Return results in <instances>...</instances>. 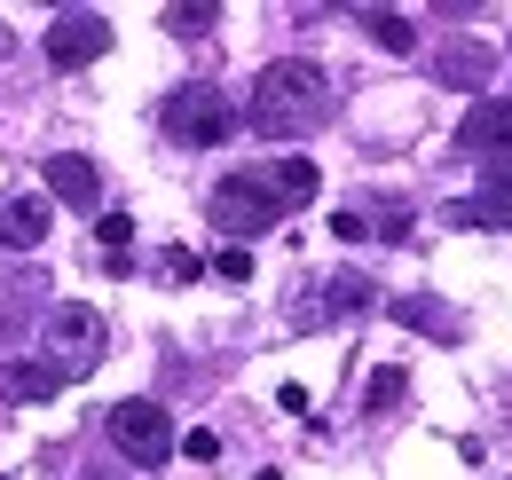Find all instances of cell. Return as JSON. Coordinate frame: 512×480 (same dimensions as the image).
Returning <instances> with one entry per match:
<instances>
[{
  "label": "cell",
  "instance_id": "1",
  "mask_svg": "<svg viewBox=\"0 0 512 480\" xmlns=\"http://www.w3.org/2000/svg\"><path fill=\"white\" fill-rule=\"evenodd\" d=\"M245 126H253L260 142H308L316 126H331V79H323V63L276 56V63L253 79Z\"/></svg>",
  "mask_w": 512,
  "mask_h": 480
},
{
  "label": "cell",
  "instance_id": "2",
  "mask_svg": "<svg viewBox=\"0 0 512 480\" xmlns=\"http://www.w3.org/2000/svg\"><path fill=\"white\" fill-rule=\"evenodd\" d=\"M158 119H166V134H174L182 150H221V142H229V126H237V103H229L221 87L190 79V87H174V95L158 103Z\"/></svg>",
  "mask_w": 512,
  "mask_h": 480
},
{
  "label": "cell",
  "instance_id": "3",
  "mask_svg": "<svg viewBox=\"0 0 512 480\" xmlns=\"http://www.w3.org/2000/svg\"><path fill=\"white\" fill-rule=\"evenodd\" d=\"M103 433H111V449H119L127 465H142V473H150V465H166V457L182 449L174 410H158V402H142V394H134V402H119V410L103 418Z\"/></svg>",
  "mask_w": 512,
  "mask_h": 480
},
{
  "label": "cell",
  "instance_id": "4",
  "mask_svg": "<svg viewBox=\"0 0 512 480\" xmlns=\"http://www.w3.org/2000/svg\"><path fill=\"white\" fill-rule=\"evenodd\" d=\"M205 213H213V229L221 237H268L276 221H284V205L268 197V181L260 174H229V181H213V197H205Z\"/></svg>",
  "mask_w": 512,
  "mask_h": 480
},
{
  "label": "cell",
  "instance_id": "5",
  "mask_svg": "<svg viewBox=\"0 0 512 480\" xmlns=\"http://www.w3.org/2000/svg\"><path fill=\"white\" fill-rule=\"evenodd\" d=\"M48 347H56V370H64V386L71 378H87L95 362H103V315L95 307H79V300H56L48 307Z\"/></svg>",
  "mask_w": 512,
  "mask_h": 480
},
{
  "label": "cell",
  "instance_id": "6",
  "mask_svg": "<svg viewBox=\"0 0 512 480\" xmlns=\"http://www.w3.org/2000/svg\"><path fill=\"white\" fill-rule=\"evenodd\" d=\"M103 48H111V16L103 8H64L48 24V40H40V56L56 63V71H79V63H95Z\"/></svg>",
  "mask_w": 512,
  "mask_h": 480
},
{
  "label": "cell",
  "instance_id": "7",
  "mask_svg": "<svg viewBox=\"0 0 512 480\" xmlns=\"http://www.w3.org/2000/svg\"><path fill=\"white\" fill-rule=\"evenodd\" d=\"M434 79L481 103V95H489V79H497V48H489V40H465V32H457V40H442V48H434Z\"/></svg>",
  "mask_w": 512,
  "mask_h": 480
},
{
  "label": "cell",
  "instance_id": "8",
  "mask_svg": "<svg viewBox=\"0 0 512 480\" xmlns=\"http://www.w3.org/2000/svg\"><path fill=\"white\" fill-rule=\"evenodd\" d=\"M457 150L481 158V166L512 158V95H481V103L465 111V126H457Z\"/></svg>",
  "mask_w": 512,
  "mask_h": 480
},
{
  "label": "cell",
  "instance_id": "9",
  "mask_svg": "<svg viewBox=\"0 0 512 480\" xmlns=\"http://www.w3.org/2000/svg\"><path fill=\"white\" fill-rule=\"evenodd\" d=\"M64 394V370L48 355H8L0 362V402H56Z\"/></svg>",
  "mask_w": 512,
  "mask_h": 480
},
{
  "label": "cell",
  "instance_id": "10",
  "mask_svg": "<svg viewBox=\"0 0 512 480\" xmlns=\"http://www.w3.org/2000/svg\"><path fill=\"white\" fill-rule=\"evenodd\" d=\"M40 174H48V197H64V205H103V174H95V158H79V150H56V158H40Z\"/></svg>",
  "mask_w": 512,
  "mask_h": 480
},
{
  "label": "cell",
  "instance_id": "11",
  "mask_svg": "<svg viewBox=\"0 0 512 480\" xmlns=\"http://www.w3.org/2000/svg\"><path fill=\"white\" fill-rule=\"evenodd\" d=\"M394 323H410V331H426V339H442V347L465 339V315L449 300H434V292H402V300H394Z\"/></svg>",
  "mask_w": 512,
  "mask_h": 480
},
{
  "label": "cell",
  "instance_id": "12",
  "mask_svg": "<svg viewBox=\"0 0 512 480\" xmlns=\"http://www.w3.org/2000/svg\"><path fill=\"white\" fill-rule=\"evenodd\" d=\"M48 244V197H0V252H40Z\"/></svg>",
  "mask_w": 512,
  "mask_h": 480
},
{
  "label": "cell",
  "instance_id": "13",
  "mask_svg": "<svg viewBox=\"0 0 512 480\" xmlns=\"http://www.w3.org/2000/svg\"><path fill=\"white\" fill-rule=\"evenodd\" d=\"M40 315V276H0V347H16Z\"/></svg>",
  "mask_w": 512,
  "mask_h": 480
},
{
  "label": "cell",
  "instance_id": "14",
  "mask_svg": "<svg viewBox=\"0 0 512 480\" xmlns=\"http://www.w3.org/2000/svg\"><path fill=\"white\" fill-rule=\"evenodd\" d=\"M260 181H268V197H276L284 213H300V205L316 197V166H308V158H276V166H268Z\"/></svg>",
  "mask_w": 512,
  "mask_h": 480
},
{
  "label": "cell",
  "instance_id": "15",
  "mask_svg": "<svg viewBox=\"0 0 512 480\" xmlns=\"http://www.w3.org/2000/svg\"><path fill=\"white\" fill-rule=\"evenodd\" d=\"M355 24H363L379 48H394V56H410V48H418V24H410L402 8H355Z\"/></svg>",
  "mask_w": 512,
  "mask_h": 480
},
{
  "label": "cell",
  "instance_id": "16",
  "mask_svg": "<svg viewBox=\"0 0 512 480\" xmlns=\"http://www.w3.org/2000/svg\"><path fill=\"white\" fill-rule=\"evenodd\" d=\"M473 205L489 213V229H505V221H512V158L481 166V197H473Z\"/></svg>",
  "mask_w": 512,
  "mask_h": 480
},
{
  "label": "cell",
  "instance_id": "17",
  "mask_svg": "<svg viewBox=\"0 0 512 480\" xmlns=\"http://www.w3.org/2000/svg\"><path fill=\"white\" fill-rule=\"evenodd\" d=\"M284 323H292V331H331V323H339V315H331V292H323V276L308 284V292L284 300Z\"/></svg>",
  "mask_w": 512,
  "mask_h": 480
},
{
  "label": "cell",
  "instance_id": "18",
  "mask_svg": "<svg viewBox=\"0 0 512 480\" xmlns=\"http://www.w3.org/2000/svg\"><path fill=\"white\" fill-rule=\"evenodd\" d=\"M158 24H166L174 40H205V32L221 24V8H213V0H174V8H158Z\"/></svg>",
  "mask_w": 512,
  "mask_h": 480
},
{
  "label": "cell",
  "instance_id": "19",
  "mask_svg": "<svg viewBox=\"0 0 512 480\" xmlns=\"http://www.w3.org/2000/svg\"><path fill=\"white\" fill-rule=\"evenodd\" d=\"M410 394V378L386 362V370H371V386H363V418H394V402Z\"/></svg>",
  "mask_w": 512,
  "mask_h": 480
},
{
  "label": "cell",
  "instance_id": "20",
  "mask_svg": "<svg viewBox=\"0 0 512 480\" xmlns=\"http://www.w3.org/2000/svg\"><path fill=\"white\" fill-rule=\"evenodd\" d=\"M355 213H363V221H371V237H386V244L410 237V213H402V197H363Z\"/></svg>",
  "mask_w": 512,
  "mask_h": 480
},
{
  "label": "cell",
  "instance_id": "21",
  "mask_svg": "<svg viewBox=\"0 0 512 480\" xmlns=\"http://www.w3.org/2000/svg\"><path fill=\"white\" fill-rule=\"evenodd\" d=\"M323 292H331V315H363L371 307V276H323Z\"/></svg>",
  "mask_w": 512,
  "mask_h": 480
},
{
  "label": "cell",
  "instance_id": "22",
  "mask_svg": "<svg viewBox=\"0 0 512 480\" xmlns=\"http://www.w3.org/2000/svg\"><path fill=\"white\" fill-rule=\"evenodd\" d=\"M213 276H221V284H253V252H245V244H221V252H213Z\"/></svg>",
  "mask_w": 512,
  "mask_h": 480
},
{
  "label": "cell",
  "instance_id": "23",
  "mask_svg": "<svg viewBox=\"0 0 512 480\" xmlns=\"http://www.w3.org/2000/svg\"><path fill=\"white\" fill-rule=\"evenodd\" d=\"M127 237H134V221H127V213H103V221H95V244H103L111 260L127 252Z\"/></svg>",
  "mask_w": 512,
  "mask_h": 480
},
{
  "label": "cell",
  "instance_id": "24",
  "mask_svg": "<svg viewBox=\"0 0 512 480\" xmlns=\"http://www.w3.org/2000/svg\"><path fill=\"white\" fill-rule=\"evenodd\" d=\"M158 268H166V276H174V284H197V276H205V260H197L190 244H174V252H166V260H158Z\"/></svg>",
  "mask_w": 512,
  "mask_h": 480
},
{
  "label": "cell",
  "instance_id": "25",
  "mask_svg": "<svg viewBox=\"0 0 512 480\" xmlns=\"http://www.w3.org/2000/svg\"><path fill=\"white\" fill-rule=\"evenodd\" d=\"M182 457H190V465H213V457H221V433H213V425L182 433Z\"/></svg>",
  "mask_w": 512,
  "mask_h": 480
},
{
  "label": "cell",
  "instance_id": "26",
  "mask_svg": "<svg viewBox=\"0 0 512 480\" xmlns=\"http://www.w3.org/2000/svg\"><path fill=\"white\" fill-rule=\"evenodd\" d=\"M331 237H347V244H363V237H371V221H363V213H355V197H347V205H339V221H331Z\"/></svg>",
  "mask_w": 512,
  "mask_h": 480
},
{
  "label": "cell",
  "instance_id": "27",
  "mask_svg": "<svg viewBox=\"0 0 512 480\" xmlns=\"http://www.w3.org/2000/svg\"><path fill=\"white\" fill-rule=\"evenodd\" d=\"M253 480H284V473H253Z\"/></svg>",
  "mask_w": 512,
  "mask_h": 480
},
{
  "label": "cell",
  "instance_id": "28",
  "mask_svg": "<svg viewBox=\"0 0 512 480\" xmlns=\"http://www.w3.org/2000/svg\"><path fill=\"white\" fill-rule=\"evenodd\" d=\"M0 480H16V473H0Z\"/></svg>",
  "mask_w": 512,
  "mask_h": 480
},
{
  "label": "cell",
  "instance_id": "29",
  "mask_svg": "<svg viewBox=\"0 0 512 480\" xmlns=\"http://www.w3.org/2000/svg\"><path fill=\"white\" fill-rule=\"evenodd\" d=\"M0 48H8V40H0Z\"/></svg>",
  "mask_w": 512,
  "mask_h": 480
}]
</instances>
